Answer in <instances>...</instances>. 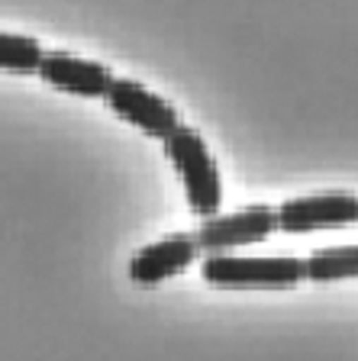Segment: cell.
<instances>
[{
	"mask_svg": "<svg viewBox=\"0 0 358 361\" xmlns=\"http://www.w3.org/2000/svg\"><path fill=\"white\" fill-rule=\"evenodd\" d=\"M39 61H42V45L32 36L0 32V71L32 75V71H39Z\"/></svg>",
	"mask_w": 358,
	"mask_h": 361,
	"instance_id": "9c48e42d",
	"label": "cell"
},
{
	"mask_svg": "<svg viewBox=\"0 0 358 361\" xmlns=\"http://www.w3.org/2000/svg\"><path fill=\"white\" fill-rule=\"evenodd\" d=\"M197 255L201 252L194 245V235H168V239H158L136 252L129 262V278L139 287H155L187 271L197 262Z\"/></svg>",
	"mask_w": 358,
	"mask_h": 361,
	"instance_id": "52a82bcc",
	"label": "cell"
},
{
	"mask_svg": "<svg viewBox=\"0 0 358 361\" xmlns=\"http://www.w3.org/2000/svg\"><path fill=\"white\" fill-rule=\"evenodd\" d=\"M39 78L49 87L75 94V97H84V100H100L113 81L107 65L81 59V55H71V52H42Z\"/></svg>",
	"mask_w": 358,
	"mask_h": 361,
	"instance_id": "8992f818",
	"label": "cell"
},
{
	"mask_svg": "<svg viewBox=\"0 0 358 361\" xmlns=\"http://www.w3.org/2000/svg\"><path fill=\"white\" fill-rule=\"evenodd\" d=\"M162 142L165 155L172 158L174 171L184 184V197L191 203V210L203 219L217 216L220 203H223V184H220L217 161L210 155V145L203 142V135L191 126H174Z\"/></svg>",
	"mask_w": 358,
	"mask_h": 361,
	"instance_id": "6da1fadb",
	"label": "cell"
},
{
	"mask_svg": "<svg viewBox=\"0 0 358 361\" xmlns=\"http://www.w3.org/2000/svg\"><path fill=\"white\" fill-rule=\"evenodd\" d=\"M278 229L287 235L314 233V229H333V226H349L358 219V200L352 194H314L284 200L275 210Z\"/></svg>",
	"mask_w": 358,
	"mask_h": 361,
	"instance_id": "5b68a950",
	"label": "cell"
},
{
	"mask_svg": "<svg viewBox=\"0 0 358 361\" xmlns=\"http://www.w3.org/2000/svg\"><path fill=\"white\" fill-rule=\"evenodd\" d=\"M207 284L223 290H287L304 281L300 258H236V255H207L201 262Z\"/></svg>",
	"mask_w": 358,
	"mask_h": 361,
	"instance_id": "7a4b0ae2",
	"label": "cell"
},
{
	"mask_svg": "<svg viewBox=\"0 0 358 361\" xmlns=\"http://www.w3.org/2000/svg\"><path fill=\"white\" fill-rule=\"evenodd\" d=\"M304 264V281L314 284H329V281H345L358 274V248L355 245H336L314 252Z\"/></svg>",
	"mask_w": 358,
	"mask_h": 361,
	"instance_id": "ba28073f",
	"label": "cell"
},
{
	"mask_svg": "<svg viewBox=\"0 0 358 361\" xmlns=\"http://www.w3.org/2000/svg\"><path fill=\"white\" fill-rule=\"evenodd\" d=\"M278 229L275 207L265 203H252L246 210L223 213V216H210L201 223V229L194 233L197 252H210V255H223L226 248L239 245H255L265 242Z\"/></svg>",
	"mask_w": 358,
	"mask_h": 361,
	"instance_id": "3957f363",
	"label": "cell"
},
{
	"mask_svg": "<svg viewBox=\"0 0 358 361\" xmlns=\"http://www.w3.org/2000/svg\"><path fill=\"white\" fill-rule=\"evenodd\" d=\"M104 100L119 120L133 123L136 129H142L152 139H165L174 126H181L178 110L165 97H158L149 87H142L139 81H133V78H113Z\"/></svg>",
	"mask_w": 358,
	"mask_h": 361,
	"instance_id": "277c9868",
	"label": "cell"
}]
</instances>
